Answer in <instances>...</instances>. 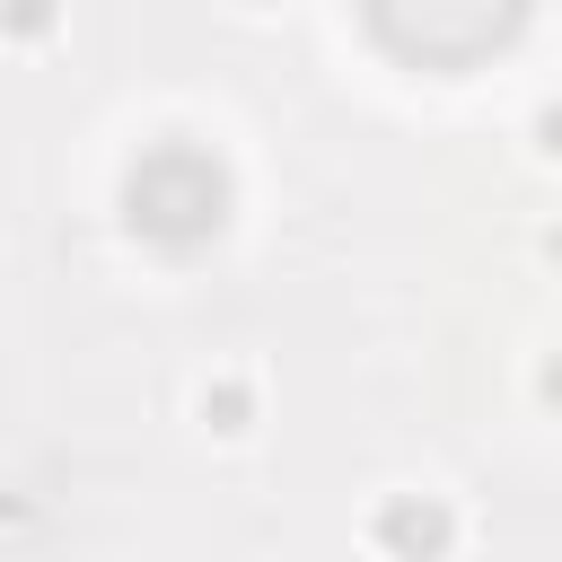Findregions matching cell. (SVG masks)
I'll use <instances>...</instances> for the list:
<instances>
[{
    "label": "cell",
    "mask_w": 562,
    "mask_h": 562,
    "mask_svg": "<svg viewBox=\"0 0 562 562\" xmlns=\"http://www.w3.org/2000/svg\"><path fill=\"white\" fill-rule=\"evenodd\" d=\"M123 220L158 246H193L228 220V176L202 158V149H149L132 176H123Z\"/></svg>",
    "instance_id": "cell-1"
},
{
    "label": "cell",
    "mask_w": 562,
    "mask_h": 562,
    "mask_svg": "<svg viewBox=\"0 0 562 562\" xmlns=\"http://www.w3.org/2000/svg\"><path fill=\"white\" fill-rule=\"evenodd\" d=\"M369 544L386 553V562H448L457 553V509H448V492H378V509H369Z\"/></svg>",
    "instance_id": "cell-2"
},
{
    "label": "cell",
    "mask_w": 562,
    "mask_h": 562,
    "mask_svg": "<svg viewBox=\"0 0 562 562\" xmlns=\"http://www.w3.org/2000/svg\"><path fill=\"white\" fill-rule=\"evenodd\" d=\"M193 422H202L211 439H246V430L263 422V386H255L246 369H211V378L193 386Z\"/></svg>",
    "instance_id": "cell-3"
},
{
    "label": "cell",
    "mask_w": 562,
    "mask_h": 562,
    "mask_svg": "<svg viewBox=\"0 0 562 562\" xmlns=\"http://www.w3.org/2000/svg\"><path fill=\"white\" fill-rule=\"evenodd\" d=\"M53 35V0H9V44H44Z\"/></svg>",
    "instance_id": "cell-4"
},
{
    "label": "cell",
    "mask_w": 562,
    "mask_h": 562,
    "mask_svg": "<svg viewBox=\"0 0 562 562\" xmlns=\"http://www.w3.org/2000/svg\"><path fill=\"white\" fill-rule=\"evenodd\" d=\"M527 149H536V158H562V97H544V105L527 114Z\"/></svg>",
    "instance_id": "cell-5"
},
{
    "label": "cell",
    "mask_w": 562,
    "mask_h": 562,
    "mask_svg": "<svg viewBox=\"0 0 562 562\" xmlns=\"http://www.w3.org/2000/svg\"><path fill=\"white\" fill-rule=\"evenodd\" d=\"M536 395H544V404H553V413H562V351H553V360H544V369H536Z\"/></svg>",
    "instance_id": "cell-6"
},
{
    "label": "cell",
    "mask_w": 562,
    "mask_h": 562,
    "mask_svg": "<svg viewBox=\"0 0 562 562\" xmlns=\"http://www.w3.org/2000/svg\"><path fill=\"white\" fill-rule=\"evenodd\" d=\"M246 9H272V0H246Z\"/></svg>",
    "instance_id": "cell-7"
}]
</instances>
